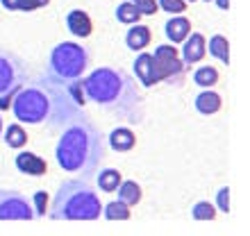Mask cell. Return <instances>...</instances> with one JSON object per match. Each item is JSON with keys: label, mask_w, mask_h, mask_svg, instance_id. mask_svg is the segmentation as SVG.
I'll use <instances>...</instances> for the list:
<instances>
[{"label": "cell", "mask_w": 250, "mask_h": 236, "mask_svg": "<svg viewBox=\"0 0 250 236\" xmlns=\"http://www.w3.org/2000/svg\"><path fill=\"white\" fill-rule=\"evenodd\" d=\"M12 112L25 125L48 123V125H68L82 118V105L73 98L71 86L46 75L43 79L30 86H21L12 96Z\"/></svg>", "instance_id": "cell-1"}, {"label": "cell", "mask_w": 250, "mask_h": 236, "mask_svg": "<svg viewBox=\"0 0 250 236\" xmlns=\"http://www.w3.org/2000/svg\"><path fill=\"white\" fill-rule=\"evenodd\" d=\"M80 84L84 91V98L105 107L107 112L116 114L130 123L144 120V96L139 91L134 78L125 71L103 66V68H96L91 75H86L84 79L80 78Z\"/></svg>", "instance_id": "cell-2"}, {"label": "cell", "mask_w": 250, "mask_h": 236, "mask_svg": "<svg viewBox=\"0 0 250 236\" xmlns=\"http://www.w3.org/2000/svg\"><path fill=\"white\" fill-rule=\"evenodd\" d=\"M55 157L62 171L78 175L80 179H91L105 159V137L82 116L66 125L55 148Z\"/></svg>", "instance_id": "cell-3"}, {"label": "cell", "mask_w": 250, "mask_h": 236, "mask_svg": "<svg viewBox=\"0 0 250 236\" xmlns=\"http://www.w3.org/2000/svg\"><path fill=\"white\" fill-rule=\"evenodd\" d=\"M48 216L50 220H98L103 214V202L86 179H68L55 191Z\"/></svg>", "instance_id": "cell-4"}, {"label": "cell", "mask_w": 250, "mask_h": 236, "mask_svg": "<svg viewBox=\"0 0 250 236\" xmlns=\"http://www.w3.org/2000/svg\"><path fill=\"white\" fill-rule=\"evenodd\" d=\"M89 66V50L80 46L75 41H62L60 46H55L48 61V78L71 84L75 79L84 75Z\"/></svg>", "instance_id": "cell-5"}, {"label": "cell", "mask_w": 250, "mask_h": 236, "mask_svg": "<svg viewBox=\"0 0 250 236\" xmlns=\"http://www.w3.org/2000/svg\"><path fill=\"white\" fill-rule=\"evenodd\" d=\"M27 64H23L16 55L0 50V109L12 105V96L27 79Z\"/></svg>", "instance_id": "cell-6"}, {"label": "cell", "mask_w": 250, "mask_h": 236, "mask_svg": "<svg viewBox=\"0 0 250 236\" xmlns=\"http://www.w3.org/2000/svg\"><path fill=\"white\" fill-rule=\"evenodd\" d=\"M152 59H155V68H157L159 82H168V84H180L185 79L187 73V64L182 61V57L178 55V50L171 46H157L155 53H152Z\"/></svg>", "instance_id": "cell-7"}, {"label": "cell", "mask_w": 250, "mask_h": 236, "mask_svg": "<svg viewBox=\"0 0 250 236\" xmlns=\"http://www.w3.org/2000/svg\"><path fill=\"white\" fill-rule=\"evenodd\" d=\"M0 220H34V207L19 191H0Z\"/></svg>", "instance_id": "cell-8"}, {"label": "cell", "mask_w": 250, "mask_h": 236, "mask_svg": "<svg viewBox=\"0 0 250 236\" xmlns=\"http://www.w3.org/2000/svg\"><path fill=\"white\" fill-rule=\"evenodd\" d=\"M134 78L141 82V86L150 89V86L159 84V75L155 68V59L150 53H141L134 59Z\"/></svg>", "instance_id": "cell-9"}, {"label": "cell", "mask_w": 250, "mask_h": 236, "mask_svg": "<svg viewBox=\"0 0 250 236\" xmlns=\"http://www.w3.org/2000/svg\"><path fill=\"white\" fill-rule=\"evenodd\" d=\"M66 27H68V32L73 37H78V39H84L89 34L93 32V23H91V16L84 12V9H73L68 12L66 16Z\"/></svg>", "instance_id": "cell-10"}, {"label": "cell", "mask_w": 250, "mask_h": 236, "mask_svg": "<svg viewBox=\"0 0 250 236\" xmlns=\"http://www.w3.org/2000/svg\"><path fill=\"white\" fill-rule=\"evenodd\" d=\"M182 43H185L182 46V61L187 66L196 64V61H200L205 57V37L200 32H189Z\"/></svg>", "instance_id": "cell-11"}, {"label": "cell", "mask_w": 250, "mask_h": 236, "mask_svg": "<svg viewBox=\"0 0 250 236\" xmlns=\"http://www.w3.org/2000/svg\"><path fill=\"white\" fill-rule=\"evenodd\" d=\"M16 168L25 175H46L48 164L41 157H37L34 152H19L16 155Z\"/></svg>", "instance_id": "cell-12"}, {"label": "cell", "mask_w": 250, "mask_h": 236, "mask_svg": "<svg viewBox=\"0 0 250 236\" xmlns=\"http://www.w3.org/2000/svg\"><path fill=\"white\" fill-rule=\"evenodd\" d=\"M150 43V30L146 25H139V23H132V27L125 34V46L134 50V53H141L144 48H148Z\"/></svg>", "instance_id": "cell-13"}, {"label": "cell", "mask_w": 250, "mask_h": 236, "mask_svg": "<svg viewBox=\"0 0 250 236\" xmlns=\"http://www.w3.org/2000/svg\"><path fill=\"white\" fill-rule=\"evenodd\" d=\"M164 32L173 43H182V41L187 39V34L191 32V20L185 19V16H175V19L166 20Z\"/></svg>", "instance_id": "cell-14"}, {"label": "cell", "mask_w": 250, "mask_h": 236, "mask_svg": "<svg viewBox=\"0 0 250 236\" xmlns=\"http://www.w3.org/2000/svg\"><path fill=\"white\" fill-rule=\"evenodd\" d=\"M116 193H119V197L116 200H121L123 204H127V207H134V204L141 202V186H139L134 179H121L119 189H116Z\"/></svg>", "instance_id": "cell-15"}, {"label": "cell", "mask_w": 250, "mask_h": 236, "mask_svg": "<svg viewBox=\"0 0 250 236\" xmlns=\"http://www.w3.org/2000/svg\"><path fill=\"white\" fill-rule=\"evenodd\" d=\"M193 105L200 114L205 116H211V114H216L221 109V96L216 91H209V89H205L203 93H198L196 100H193Z\"/></svg>", "instance_id": "cell-16"}, {"label": "cell", "mask_w": 250, "mask_h": 236, "mask_svg": "<svg viewBox=\"0 0 250 236\" xmlns=\"http://www.w3.org/2000/svg\"><path fill=\"white\" fill-rule=\"evenodd\" d=\"M134 143H137V137H134V132L127 130V127H116V130H112V134H109V145H112L116 152L132 150Z\"/></svg>", "instance_id": "cell-17"}, {"label": "cell", "mask_w": 250, "mask_h": 236, "mask_svg": "<svg viewBox=\"0 0 250 236\" xmlns=\"http://www.w3.org/2000/svg\"><path fill=\"white\" fill-rule=\"evenodd\" d=\"M205 50H209L211 57H216L223 64H230V41L223 34H214L209 43H205Z\"/></svg>", "instance_id": "cell-18"}, {"label": "cell", "mask_w": 250, "mask_h": 236, "mask_svg": "<svg viewBox=\"0 0 250 236\" xmlns=\"http://www.w3.org/2000/svg\"><path fill=\"white\" fill-rule=\"evenodd\" d=\"M2 134H5V143L9 145V148H14V150H19V148H25L27 143V132L21 127V125H7V130H2Z\"/></svg>", "instance_id": "cell-19"}, {"label": "cell", "mask_w": 250, "mask_h": 236, "mask_svg": "<svg viewBox=\"0 0 250 236\" xmlns=\"http://www.w3.org/2000/svg\"><path fill=\"white\" fill-rule=\"evenodd\" d=\"M0 2L9 12H34L50 5V0H0Z\"/></svg>", "instance_id": "cell-20"}, {"label": "cell", "mask_w": 250, "mask_h": 236, "mask_svg": "<svg viewBox=\"0 0 250 236\" xmlns=\"http://www.w3.org/2000/svg\"><path fill=\"white\" fill-rule=\"evenodd\" d=\"M121 173L116 171V168H103V171L98 173V189L105 191V193H112V191L119 189L121 184Z\"/></svg>", "instance_id": "cell-21"}, {"label": "cell", "mask_w": 250, "mask_h": 236, "mask_svg": "<svg viewBox=\"0 0 250 236\" xmlns=\"http://www.w3.org/2000/svg\"><path fill=\"white\" fill-rule=\"evenodd\" d=\"M193 82L198 86H203V89H209V86H214L218 82V71L214 66H203V68H198L193 73Z\"/></svg>", "instance_id": "cell-22"}, {"label": "cell", "mask_w": 250, "mask_h": 236, "mask_svg": "<svg viewBox=\"0 0 250 236\" xmlns=\"http://www.w3.org/2000/svg\"><path fill=\"white\" fill-rule=\"evenodd\" d=\"M116 19L121 20V23H125V25H132V23H137L139 19H141V12H139L137 7H134V2H121L119 7H116Z\"/></svg>", "instance_id": "cell-23"}, {"label": "cell", "mask_w": 250, "mask_h": 236, "mask_svg": "<svg viewBox=\"0 0 250 236\" xmlns=\"http://www.w3.org/2000/svg\"><path fill=\"white\" fill-rule=\"evenodd\" d=\"M214 216H216V207L211 202H207V200H200V202H196L191 207V218L193 220L205 223V220H214Z\"/></svg>", "instance_id": "cell-24"}, {"label": "cell", "mask_w": 250, "mask_h": 236, "mask_svg": "<svg viewBox=\"0 0 250 236\" xmlns=\"http://www.w3.org/2000/svg\"><path fill=\"white\" fill-rule=\"evenodd\" d=\"M103 211H105L107 220H127V218H130V207H127V204H123L121 200L107 202V207Z\"/></svg>", "instance_id": "cell-25"}, {"label": "cell", "mask_w": 250, "mask_h": 236, "mask_svg": "<svg viewBox=\"0 0 250 236\" xmlns=\"http://www.w3.org/2000/svg\"><path fill=\"white\" fill-rule=\"evenodd\" d=\"M157 5H159V9H164L168 14H182L189 2L187 0H157Z\"/></svg>", "instance_id": "cell-26"}, {"label": "cell", "mask_w": 250, "mask_h": 236, "mask_svg": "<svg viewBox=\"0 0 250 236\" xmlns=\"http://www.w3.org/2000/svg\"><path fill=\"white\" fill-rule=\"evenodd\" d=\"M130 2H134V7L141 12V16H152L159 9L157 0H130Z\"/></svg>", "instance_id": "cell-27"}, {"label": "cell", "mask_w": 250, "mask_h": 236, "mask_svg": "<svg viewBox=\"0 0 250 236\" xmlns=\"http://www.w3.org/2000/svg\"><path fill=\"white\" fill-rule=\"evenodd\" d=\"M48 193L46 191H37L34 193V216H43L46 214V209H48Z\"/></svg>", "instance_id": "cell-28"}, {"label": "cell", "mask_w": 250, "mask_h": 236, "mask_svg": "<svg viewBox=\"0 0 250 236\" xmlns=\"http://www.w3.org/2000/svg\"><path fill=\"white\" fill-rule=\"evenodd\" d=\"M216 207L223 211V214H230V186L218 189V193H216Z\"/></svg>", "instance_id": "cell-29"}, {"label": "cell", "mask_w": 250, "mask_h": 236, "mask_svg": "<svg viewBox=\"0 0 250 236\" xmlns=\"http://www.w3.org/2000/svg\"><path fill=\"white\" fill-rule=\"evenodd\" d=\"M218 9H230V0H214Z\"/></svg>", "instance_id": "cell-30"}, {"label": "cell", "mask_w": 250, "mask_h": 236, "mask_svg": "<svg viewBox=\"0 0 250 236\" xmlns=\"http://www.w3.org/2000/svg\"><path fill=\"white\" fill-rule=\"evenodd\" d=\"M2 130H5V127H2V116H0V134H2Z\"/></svg>", "instance_id": "cell-31"}, {"label": "cell", "mask_w": 250, "mask_h": 236, "mask_svg": "<svg viewBox=\"0 0 250 236\" xmlns=\"http://www.w3.org/2000/svg\"><path fill=\"white\" fill-rule=\"evenodd\" d=\"M187 2H196V0H187Z\"/></svg>", "instance_id": "cell-32"}, {"label": "cell", "mask_w": 250, "mask_h": 236, "mask_svg": "<svg viewBox=\"0 0 250 236\" xmlns=\"http://www.w3.org/2000/svg\"><path fill=\"white\" fill-rule=\"evenodd\" d=\"M205 2H211V0H205Z\"/></svg>", "instance_id": "cell-33"}]
</instances>
